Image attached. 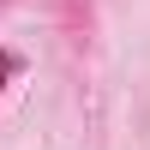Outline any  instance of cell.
<instances>
[{
  "label": "cell",
  "instance_id": "1",
  "mask_svg": "<svg viewBox=\"0 0 150 150\" xmlns=\"http://www.w3.org/2000/svg\"><path fill=\"white\" fill-rule=\"evenodd\" d=\"M24 72V54H12V48H0V96H6V84Z\"/></svg>",
  "mask_w": 150,
  "mask_h": 150
}]
</instances>
